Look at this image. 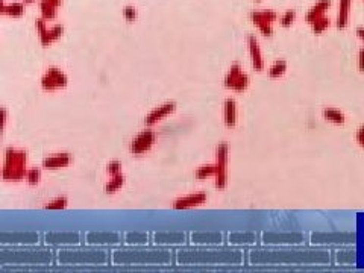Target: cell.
Instances as JSON below:
<instances>
[{"label":"cell","mask_w":364,"mask_h":273,"mask_svg":"<svg viewBox=\"0 0 364 273\" xmlns=\"http://www.w3.org/2000/svg\"><path fill=\"white\" fill-rule=\"evenodd\" d=\"M357 35H358V38H360V40H363V41H364V27H363V26L357 27Z\"/></svg>","instance_id":"39"},{"label":"cell","mask_w":364,"mask_h":273,"mask_svg":"<svg viewBox=\"0 0 364 273\" xmlns=\"http://www.w3.org/2000/svg\"><path fill=\"white\" fill-rule=\"evenodd\" d=\"M176 108H178V103H176V102H173V100L164 102V103H161V105L155 106V108L149 112V114L145 117V124H146V127H152V126L158 124L160 122H163L166 117L171 116L173 112L176 111Z\"/></svg>","instance_id":"5"},{"label":"cell","mask_w":364,"mask_h":273,"mask_svg":"<svg viewBox=\"0 0 364 273\" xmlns=\"http://www.w3.org/2000/svg\"><path fill=\"white\" fill-rule=\"evenodd\" d=\"M331 5H332L331 0H319V2L315 3V5H313V6L310 8V11L307 12V15H305V22H307L308 25H311V23H314L317 19L323 17V15H326V11L331 8Z\"/></svg>","instance_id":"13"},{"label":"cell","mask_w":364,"mask_h":273,"mask_svg":"<svg viewBox=\"0 0 364 273\" xmlns=\"http://www.w3.org/2000/svg\"><path fill=\"white\" fill-rule=\"evenodd\" d=\"M214 174H216V164L211 163V164H203L197 167L194 172V178L199 181H205L208 178H214Z\"/></svg>","instance_id":"22"},{"label":"cell","mask_w":364,"mask_h":273,"mask_svg":"<svg viewBox=\"0 0 364 273\" xmlns=\"http://www.w3.org/2000/svg\"><path fill=\"white\" fill-rule=\"evenodd\" d=\"M120 242V237L116 234H102V232H93L88 235V243L91 245H114Z\"/></svg>","instance_id":"18"},{"label":"cell","mask_w":364,"mask_h":273,"mask_svg":"<svg viewBox=\"0 0 364 273\" xmlns=\"http://www.w3.org/2000/svg\"><path fill=\"white\" fill-rule=\"evenodd\" d=\"M182 240H184V234H156L155 235V242L156 243H160V245H178V243H182Z\"/></svg>","instance_id":"23"},{"label":"cell","mask_w":364,"mask_h":273,"mask_svg":"<svg viewBox=\"0 0 364 273\" xmlns=\"http://www.w3.org/2000/svg\"><path fill=\"white\" fill-rule=\"evenodd\" d=\"M73 163V155L70 152H58L46 156L41 163V167L44 170H59L66 169Z\"/></svg>","instance_id":"7"},{"label":"cell","mask_w":364,"mask_h":273,"mask_svg":"<svg viewBox=\"0 0 364 273\" xmlns=\"http://www.w3.org/2000/svg\"><path fill=\"white\" fill-rule=\"evenodd\" d=\"M47 243L50 245H76L79 242L77 234H49L46 237Z\"/></svg>","instance_id":"19"},{"label":"cell","mask_w":364,"mask_h":273,"mask_svg":"<svg viewBox=\"0 0 364 273\" xmlns=\"http://www.w3.org/2000/svg\"><path fill=\"white\" fill-rule=\"evenodd\" d=\"M220 238V234H193L194 243H218Z\"/></svg>","instance_id":"27"},{"label":"cell","mask_w":364,"mask_h":273,"mask_svg":"<svg viewBox=\"0 0 364 273\" xmlns=\"http://www.w3.org/2000/svg\"><path fill=\"white\" fill-rule=\"evenodd\" d=\"M331 19L328 17V15H323V17H320V19H317L314 23H311L310 26H311V29H313V32L315 35H320V34H323V32L331 26Z\"/></svg>","instance_id":"25"},{"label":"cell","mask_w":364,"mask_h":273,"mask_svg":"<svg viewBox=\"0 0 364 273\" xmlns=\"http://www.w3.org/2000/svg\"><path fill=\"white\" fill-rule=\"evenodd\" d=\"M322 117L329 122V123H334V124H344L346 123V116L344 112L337 109V108H332V106H325L322 109Z\"/></svg>","instance_id":"17"},{"label":"cell","mask_w":364,"mask_h":273,"mask_svg":"<svg viewBox=\"0 0 364 273\" xmlns=\"http://www.w3.org/2000/svg\"><path fill=\"white\" fill-rule=\"evenodd\" d=\"M247 49H249V56H250V64L255 72H263L264 70V58L261 52V46L258 43V38L255 35L247 37Z\"/></svg>","instance_id":"8"},{"label":"cell","mask_w":364,"mask_h":273,"mask_svg":"<svg viewBox=\"0 0 364 273\" xmlns=\"http://www.w3.org/2000/svg\"><path fill=\"white\" fill-rule=\"evenodd\" d=\"M296 11L294 9H289V11H286L282 15H281V19H279V23H281V26L282 27H290L293 23H294V20H296Z\"/></svg>","instance_id":"29"},{"label":"cell","mask_w":364,"mask_h":273,"mask_svg":"<svg viewBox=\"0 0 364 273\" xmlns=\"http://www.w3.org/2000/svg\"><path fill=\"white\" fill-rule=\"evenodd\" d=\"M228 159H229V146L228 143H218L214 152V164H216V174H214V187L217 190H223L228 187L229 173H228Z\"/></svg>","instance_id":"2"},{"label":"cell","mask_w":364,"mask_h":273,"mask_svg":"<svg viewBox=\"0 0 364 273\" xmlns=\"http://www.w3.org/2000/svg\"><path fill=\"white\" fill-rule=\"evenodd\" d=\"M249 85H250V77H249V74L244 72V73L242 74V77L239 79V82H237V84L234 85L232 91H235V93H244V91L249 88Z\"/></svg>","instance_id":"30"},{"label":"cell","mask_w":364,"mask_h":273,"mask_svg":"<svg viewBox=\"0 0 364 273\" xmlns=\"http://www.w3.org/2000/svg\"><path fill=\"white\" fill-rule=\"evenodd\" d=\"M255 26H257V29L260 30V34L263 37L270 38L273 35V23H258Z\"/></svg>","instance_id":"33"},{"label":"cell","mask_w":364,"mask_h":273,"mask_svg":"<svg viewBox=\"0 0 364 273\" xmlns=\"http://www.w3.org/2000/svg\"><path fill=\"white\" fill-rule=\"evenodd\" d=\"M64 32H66L64 25H53L52 27H47V29L43 32V34L38 35L41 46H43V47H49V46H52L55 41H58L62 35H64Z\"/></svg>","instance_id":"10"},{"label":"cell","mask_w":364,"mask_h":273,"mask_svg":"<svg viewBox=\"0 0 364 273\" xmlns=\"http://www.w3.org/2000/svg\"><path fill=\"white\" fill-rule=\"evenodd\" d=\"M126 242L128 243H134V245H145L146 242H147V235H145V234H128L126 235Z\"/></svg>","instance_id":"32"},{"label":"cell","mask_w":364,"mask_h":273,"mask_svg":"<svg viewBox=\"0 0 364 273\" xmlns=\"http://www.w3.org/2000/svg\"><path fill=\"white\" fill-rule=\"evenodd\" d=\"M156 132L152 131L150 127H146L145 131L138 132L129 143V152L135 156L146 155L147 152L152 150V148L156 143Z\"/></svg>","instance_id":"4"},{"label":"cell","mask_w":364,"mask_h":273,"mask_svg":"<svg viewBox=\"0 0 364 273\" xmlns=\"http://www.w3.org/2000/svg\"><path fill=\"white\" fill-rule=\"evenodd\" d=\"M121 14H123V19L128 23H135L138 19V9L134 5H124L121 9Z\"/></svg>","instance_id":"28"},{"label":"cell","mask_w":364,"mask_h":273,"mask_svg":"<svg viewBox=\"0 0 364 273\" xmlns=\"http://www.w3.org/2000/svg\"><path fill=\"white\" fill-rule=\"evenodd\" d=\"M24 181H26L27 185H30V187H37V185L41 182V169H37V167L27 169Z\"/></svg>","instance_id":"26"},{"label":"cell","mask_w":364,"mask_h":273,"mask_svg":"<svg viewBox=\"0 0 364 273\" xmlns=\"http://www.w3.org/2000/svg\"><path fill=\"white\" fill-rule=\"evenodd\" d=\"M124 184H126V176L123 173H119L116 176H109V181L103 187L105 195H108V196L116 195L117 191H120L124 187Z\"/></svg>","instance_id":"16"},{"label":"cell","mask_w":364,"mask_h":273,"mask_svg":"<svg viewBox=\"0 0 364 273\" xmlns=\"http://www.w3.org/2000/svg\"><path fill=\"white\" fill-rule=\"evenodd\" d=\"M355 141L358 143V146L361 149H364V124H361L358 129H357V132H355Z\"/></svg>","instance_id":"37"},{"label":"cell","mask_w":364,"mask_h":273,"mask_svg":"<svg viewBox=\"0 0 364 273\" xmlns=\"http://www.w3.org/2000/svg\"><path fill=\"white\" fill-rule=\"evenodd\" d=\"M351 8H352V0H339V11L336 17V26L339 29H346L347 25H349Z\"/></svg>","instance_id":"12"},{"label":"cell","mask_w":364,"mask_h":273,"mask_svg":"<svg viewBox=\"0 0 364 273\" xmlns=\"http://www.w3.org/2000/svg\"><path fill=\"white\" fill-rule=\"evenodd\" d=\"M287 69H289L287 61L286 59H278V61H275L272 64L270 69H268V77H270V79H279V77H282L284 74L287 73Z\"/></svg>","instance_id":"20"},{"label":"cell","mask_w":364,"mask_h":273,"mask_svg":"<svg viewBox=\"0 0 364 273\" xmlns=\"http://www.w3.org/2000/svg\"><path fill=\"white\" fill-rule=\"evenodd\" d=\"M254 2H257V3H260V2H263V0H254Z\"/></svg>","instance_id":"42"},{"label":"cell","mask_w":364,"mask_h":273,"mask_svg":"<svg viewBox=\"0 0 364 273\" xmlns=\"http://www.w3.org/2000/svg\"><path fill=\"white\" fill-rule=\"evenodd\" d=\"M249 19L254 25L258 23H275L278 20V14L272 9H266V11H254L249 14Z\"/></svg>","instance_id":"15"},{"label":"cell","mask_w":364,"mask_h":273,"mask_svg":"<svg viewBox=\"0 0 364 273\" xmlns=\"http://www.w3.org/2000/svg\"><path fill=\"white\" fill-rule=\"evenodd\" d=\"M243 73H244V72H243L242 64H240V62H234L232 66L229 67V70L226 72L225 77H223V87H225L226 90H231V91H232L234 85H235L237 82H239V79L242 77Z\"/></svg>","instance_id":"14"},{"label":"cell","mask_w":364,"mask_h":273,"mask_svg":"<svg viewBox=\"0 0 364 273\" xmlns=\"http://www.w3.org/2000/svg\"><path fill=\"white\" fill-rule=\"evenodd\" d=\"M49 27L47 26V20L46 19H43V17H38V19H35V30H37V34L40 35V34H43V32Z\"/></svg>","instance_id":"36"},{"label":"cell","mask_w":364,"mask_h":273,"mask_svg":"<svg viewBox=\"0 0 364 273\" xmlns=\"http://www.w3.org/2000/svg\"><path fill=\"white\" fill-rule=\"evenodd\" d=\"M207 200H208L207 193L199 191V193H192V195L181 196V198L175 199L171 206H173V210H190V208L202 206L203 203H207Z\"/></svg>","instance_id":"6"},{"label":"cell","mask_w":364,"mask_h":273,"mask_svg":"<svg viewBox=\"0 0 364 273\" xmlns=\"http://www.w3.org/2000/svg\"><path fill=\"white\" fill-rule=\"evenodd\" d=\"M8 109L6 106H2V109H0V129H2V132H5L6 129V123H8Z\"/></svg>","instance_id":"35"},{"label":"cell","mask_w":364,"mask_h":273,"mask_svg":"<svg viewBox=\"0 0 364 273\" xmlns=\"http://www.w3.org/2000/svg\"><path fill=\"white\" fill-rule=\"evenodd\" d=\"M24 2H11L6 3L5 0H0V14L5 15V17H11V19H19L22 15H24L26 8H24Z\"/></svg>","instance_id":"11"},{"label":"cell","mask_w":364,"mask_h":273,"mask_svg":"<svg viewBox=\"0 0 364 273\" xmlns=\"http://www.w3.org/2000/svg\"><path fill=\"white\" fill-rule=\"evenodd\" d=\"M27 152L19 148H6L2 167V179L5 182L17 184L24 181L27 172Z\"/></svg>","instance_id":"1"},{"label":"cell","mask_w":364,"mask_h":273,"mask_svg":"<svg viewBox=\"0 0 364 273\" xmlns=\"http://www.w3.org/2000/svg\"><path fill=\"white\" fill-rule=\"evenodd\" d=\"M121 167H123L121 163L117 161V159H114V161H109V163L106 164L105 172H106L108 176H116V174H119V173H123V172H121Z\"/></svg>","instance_id":"31"},{"label":"cell","mask_w":364,"mask_h":273,"mask_svg":"<svg viewBox=\"0 0 364 273\" xmlns=\"http://www.w3.org/2000/svg\"><path fill=\"white\" fill-rule=\"evenodd\" d=\"M211 260H213L214 263H220L218 252H214V250H207V253H203L200 263H210Z\"/></svg>","instance_id":"34"},{"label":"cell","mask_w":364,"mask_h":273,"mask_svg":"<svg viewBox=\"0 0 364 273\" xmlns=\"http://www.w3.org/2000/svg\"><path fill=\"white\" fill-rule=\"evenodd\" d=\"M40 87L46 93L64 90L69 87V76L59 67H49V69H46V72L43 73L40 79Z\"/></svg>","instance_id":"3"},{"label":"cell","mask_w":364,"mask_h":273,"mask_svg":"<svg viewBox=\"0 0 364 273\" xmlns=\"http://www.w3.org/2000/svg\"><path fill=\"white\" fill-rule=\"evenodd\" d=\"M49 3H52V5H55L56 8H59V6H62V0H47Z\"/></svg>","instance_id":"40"},{"label":"cell","mask_w":364,"mask_h":273,"mask_svg":"<svg viewBox=\"0 0 364 273\" xmlns=\"http://www.w3.org/2000/svg\"><path fill=\"white\" fill-rule=\"evenodd\" d=\"M239 122V108L237 102L232 98H228L223 103V123L228 129H234Z\"/></svg>","instance_id":"9"},{"label":"cell","mask_w":364,"mask_h":273,"mask_svg":"<svg viewBox=\"0 0 364 273\" xmlns=\"http://www.w3.org/2000/svg\"><path fill=\"white\" fill-rule=\"evenodd\" d=\"M40 12H41V17L49 22V20H55L56 19L58 8L55 5L49 3L47 0H41V2H40Z\"/></svg>","instance_id":"21"},{"label":"cell","mask_w":364,"mask_h":273,"mask_svg":"<svg viewBox=\"0 0 364 273\" xmlns=\"http://www.w3.org/2000/svg\"><path fill=\"white\" fill-rule=\"evenodd\" d=\"M22 2H24L26 5H30V3H34L35 0H22Z\"/></svg>","instance_id":"41"},{"label":"cell","mask_w":364,"mask_h":273,"mask_svg":"<svg viewBox=\"0 0 364 273\" xmlns=\"http://www.w3.org/2000/svg\"><path fill=\"white\" fill-rule=\"evenodd\" d=\"M358 69H360V72L364 73V47L360 49V52H358Z\"/></svg>","instance_id":"38"},{"label":"cell","mask_w":364,"mask_h":273,"mask_svg":"<svg viewBox=\"0 0 364 273\" xmlns=\"http://www.w3.org/2000/svg\"><path fill=\"white\" fill-rule=\"evenodd\" d=\"M69 206V198L67 196H58L52 200H49L44 205V210H66Z\"/></svg>","instance_id":"24"}]
</instances>
